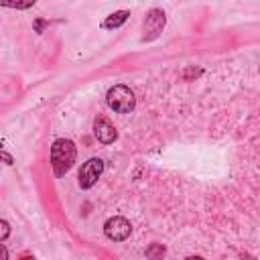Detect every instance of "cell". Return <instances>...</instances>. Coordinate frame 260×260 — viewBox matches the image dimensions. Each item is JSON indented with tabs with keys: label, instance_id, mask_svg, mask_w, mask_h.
Returning a JSON list of instances; mask_svg holds the SVG:
<instances>
[{
	"label": "cell",
	"instance_id": "cell-1",
	"mask_svg": "<svg viewBox=\"0 0 260 260\" xmlns=\"http://www.w3.org/2000/svg\"><path fill=\"white\" fill-rule=\"evenodd\" d=\"M75 144L67 138H59L53 142L51 146V167H53V173L55 177H63L75 162Z\"/></svg>",
	"mask_w": 260,
	"mask_h": 260
},
{
	"label": "cell",
	"instance_id": "cell-2",
	"mask_svg": "<svg viewBox=\"0 0 260 260\" xmlns=\"http://www.w3.org/2000/svg\"><path fill=\"white\" fill-rule=\"evenodd\" d=\"M106 102L118 114H128L136 106V98H134L132 89L126 87V85H114V87H110L108 93H106Z\"/></svg>",
	"mask_w": 260,
	"mask_h": 260
},
{
	"label": "cell",
	"instance_id": "cell-3",
	"mask_svg": "<svg viewBox=\"0 0 260 260\" xmlns=\"http://www.w3.org/2000/svg\"><path fill=\"white\" fill-rule=\"evenodd\" d=\"M165 22H167L165 12H162L160 8H152V10L146 14L144 24H142V30H144L142 41H152V39H156V37L162 32Z\"/></svg>",
	"mask_w": 260,
	"mask_h": 260
},
{
	"label": "cell",
	"instance_id": "cell-4",
	"mask_svg": "<svg viewBox=\"0 0 260 260\" xmlns=\"http://www.w3.org/2000/svg\"><path fill=\"white\" fill-rule=\"evenodd\" d=\"M102 173H104V160L102 158H89L87 162H83V167L79 171V187L91 189L98 183Z\"/></svg>",
	"mask_w": 260,
	"mask_h": 260
},
{
	"label": "cell",
	"instance_id": "cell-5",
	"mask_svg": "<svg viewBox=\"0 0 260 260\" xmlns=\"http://www.w3.org/2000/svg\"><path fill=\"white\" fill-rule=\"evenodd\" d=\"M130 232H132V225H130V221H128L126 217H122V215H114V217H110V219L104 223V234H106L110 240H114V242L126 240V238L130 236Z\"/></svg>",
	"mask_w": 260,
	"mask_h": 260
},
{
	"label": "cell",
	"instance_id": "cell-6",
	"mask_svg": "<svg viewBox=\"0 0 260 260\" xmlns=\"http://www.w3.org/2000/svg\"><path fill=\"white\" fill-rule=\"evenodd\" d=\"M93 134H95V138L102 144H112L118 138V132H116L114 124L108 118H104V116L95 118V122H93Z\"/></svg>",
	"mask_w": 260,
	"mask_h": 260
},
{
	"label": "cell",
	"instance_id": "cell-7",
	"mask_svg": "<svg viewBox=\"0 0 260 260\" xmlns=\"http://www.w3.org/2000/svg\"><path fill=\"white\" fill-rule=\"evenodd\" d=\"M128 16H130V12L128 10H116V12H112L106 20H104V28H108V30H112V28H118V26H122L126 20H128Z\"/></svg>",
	"mask_w": 260,
	"mask_h": 260
},
{
	"label": "cell",
	"instance_id": "cell-8",
	"mask_svg": "<svg viewBox=\"0 0 260 260\" xmlns=\"http://www.w3.org/2000/svg\"><path fill=\"white\" fill-rule=\"evenodd\" d=\"M165 254H167V250H165L162 244H150V246L146 248V258H148V260H162Z\"/></svg>",
	"mask_w": 260,
	"mask_h": 260
},
{
	"label": "cell",
	"instance_id": "cell-9",
	"mask_svg": "<svg viewBox=\"0 0 260 260\" xmlns=\"http://www.w3.org/2000/svg\"><path fill=\"white\" fill-rule=\"evenodd\" d=\"M0 6H8V8H20V10H24V8L35 6V0H28V2H0Z\"/></svg>",
	"mask_w": 260,
	"mask_h": 260
},
{
	"label": "cell",
	"instance_id": "cell-10",
	"mask_svg": "<svg viewBox=\"0 0 260 260\" xmlns=\"http://www.w3.org/2000/svg\"><path fill=\"white\" fill-rule=\"evenodd\" d=\"M8 236H10V225H8V221L0 219V242H2V240H6Z\"/></svg>",
	"mask_w": 260,
	"mask_h": 260
},
{
	"label": "cell",
	"instance_id": "cell-11",
	"mask_svg": "<svg viewBox=\"0 0 260 260\" xmlns=\"http://www.w3.org/2000/svg\"><path fill=\"white\" fill-rule=\"evenodd\" d=\"M0 160H4L6 165H14V160H12V156H10L8 152H4V150H0Z\"/></svg>",
	"mask_w": 260,
	"mask_h": 260
},
{
	"label": "cell",
	"instance_id": "cell-12",
	"mask_svg": "<svg viewBox=\"0 0 260 260\" xmlns=\"http://www.w3.org/2000/svg\"><path fill=\"white\" fill-rule=\"evenodd\" d=\"M45 26H47V20H37V22H35V30H37V32H43Z\"/></svg>",
	"mask_w": 260,
	"mask_h": 260
},
{
	"label": "cell",
	"instance_id": "cell-13",
	"mask_svg": "<svg viewBox=\"0 0 260 260\" xmlns=\"http://www.w3.org/2000/svg\"><path fill=\"white\" fill-rule=\"evenodd\" d=\"M0 260H8V250L0 244Z\"/></svg>",
	"mask_w": 260,
	"mask_h": 260
},
{
	"label": "cell",
	"instance_id": "cell-14",
	"mask_svg": "<svg viewBox=\"0 0 260 260\" xmlns=\"http://www.w3.org/2000/svg\"><path fill=\"white\" fill-rule=\"evenodd\" d=\"M185 260H203L201 256H189V258H185Z\"/></svg>",
	"mask_w": 260,
	"mask_h": 260
},
{
	"label": "cell",
	"instance_id": "cell-15",
	"mask_svg": "<svg viewBox=\"0 0 260 260\" xmlns=\"http://www.w3.org/2000/svg\"><path fill=\"white\" fill-rule=\"evenodd\" d=\"M22 260H35V258H30V256H24V258H22Z\"/></svg>",
	"mask_w": 260,
	"mask_h": 260
},
{
	"label": "cell",
	"instance_id": "cell-16",
	"mask_svg": "<svg viewBox=\"0 0 260 260\" xmlns=\"http://www.w3.org/2000/svg\"><path fill=\"white\" fill-rule=\"evenodd\" d=\"M0 146H2V144H0Z\"/></svg>",
	"mask_w": 260,
	"mask_h": 260
}]
</instances>
